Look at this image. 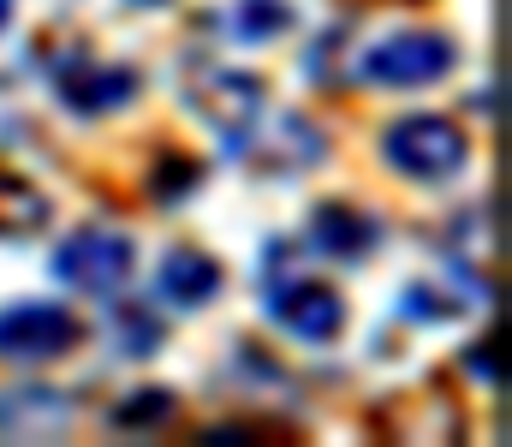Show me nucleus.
<instances>
[{
	"mask_svg": "<svg viewBox=\"0 0 512 447\" xmlns=\"http://www.w3.org/2000/svg\"><path fill=\"white\" fill-rule=\"evenodd\" d=\"M191 108L215 126V138L239 155H251L256 126H262V84L233 66H203L191 72Z\"/></svg>",
	"mask_w": 512,
	"mask_h": 447,
	"instance_id": "nucleus-1",
	"label": "nucleus"
},
{
	"mask_svg": "<svg viewBox=\"0 0 512 447\" xmlns=\"http://www.w3.org/2000/svg\"><path fill=\"white\" fill-rule=\"evenodd\" d=\"M131 263H137V251H131L126 233H114V227H78V233L54 251V281H66L72 293L108 298V293L126 287Z\"/></svg>",
	"mask_w": 512,
	"mask_h": 447,
	"instance_id": "nucleus-2",
	"label": "nucleus"
},
{
	"mask_svg": "<svg viewBox=\"0 0 512 447\" xmlns=\"http://www.w3.org/2000/svg\"><path fill=\"white\" fill-rule=\"evenodd\" d=\"M382 155L387 167H399V173H411V179H453L459 167H465V132L453 126V120H441V114H411V120H399L393 132L382 138Z\"/></svg>",
	"mask_w": 512,
	"mask_h": 447,
	"instance_id": "nucleus-3",
	"label": "nucleus"
},
{
	"mask_svg": "<svg viewBox=\"0 0 512 447\" xmlns=\"http://www.w3.org/2000/svg\"><path fill=\"white\" fill-rule=\"evenodd\" d=\"M370 84H393V90H417V84H435L453 72V42L441 30H399L376 42L358 66Z\"/></svg>",
	"mask_w": 512,
	"mask_h": 447,
	"instance_id": "nucleus-4",
	"label": "nucleus"
},
{
	"mask_svg": "<svg viewBox=\"0 0 512 447\" xmlns=\"http://www.w3.org/2000/svg\"><path fill=\"white\" fill-rule=\"evenodd\" d=\"M78 316L66 304H48V298H30V304H12L0 310V358H18V364H42V358H60L78 346Z\"/></svg>",
	"mask_w": 512,
	"mask_h": 447,
	"instance_id": "nucleus-5",
	"label": "nucleus"
},
{
	"mask_svg": "<svg viewBox=\"0 0 512 447\" xmlns=\"http://www.w3.org/2000/svg\"><path fill=\"white\" fill-rule=\"evenodd\" d=\"M137 72L120 66V60H96V54H84V48H72L60 66H54V96L66 102V108H78V114H108V108H126L131 96H137Z\"/></svg>",
	"mask_w": 512,
	"mask_h": 447,
	"instance_id": "nucleus-6",
	"label": "nucleus"
},
{
	"mask_svg": "<svg viewBox=\"0 0 512 447\" xmlns=\"http://www.w3.org/2000/svg\"><path fill=\"white\" fill-rule=\"evenodd\" d=\"M268 310L286 334L310 340V346H328L340 328H346V298L334 287H310V281H292V287H274L268 293Z\"/></svg>",
	"mask_w": 512,
	"mask_h": 447,
	"instance_id": "nucleus-7",
	"label": "nucleus"
},
{
	"mask_svg": "<svg viewBox=\"0 0 512 447\" xmlns=\"http://www.w3.org/2000/svg\"><path fill=\"white\" fill-rule=\"evenodd\" d=\"M376 239H382V221L364 215L358 203H340V197H334V203H316V215H310V245H316L322 257H334V263L370 257Z\"/></svg>",
	"mask_w": 512,
	"mask_h": 447,
	"instance_id": "nucleus-8",
	"label": "nucleus"
},
{
	"mask_svg": "<svg viewBox=\"0 0 512 447\" xmlns=\"http://www.w3.org/2000/svg\"><path fill=\"white\" fill-rule=\"evenodd\" d=\"M72 424V400L60 388H6L0 394V436L6 442H48Z\"/></svg>",
	"mask_w": 512,
	"mask_h": 447,
	"instance_id": "nucleus-9",
	"label": "nucleus"
},
{
	"mask_svg": "<svg viewBox=\"0 0 512 447\" xmlns=\"http://www.w3.org/2000/svg\"><path fill=\"white\" fill-rule=\"evenodd\" d=\"M221 263L209 257V251H191V245H179V251H167L161 257V269H155V293L167 298V304H179V310H197V304H209V298L221 293Z\"/></svg>",
	"mask_w": 512,
	"mask_h": 447,
	"instance_id": "nucleus-10",
	"label": "nucleus"
},
{
	"mask_svg": "<svg viewBox=\"0 0 512 447\" xmlns=\"http://www.w3.org/2000/svg\"><path fill=\"white\" fill-rule=\"evenodd\" d=\"M48 197L30 185V179H18V173H0V239H30V233H42L48 227Z\"/></svg>",
	"mask_w": 512,
	"mask_h": 447,
	"instance_id": "nucleus-11",
	"label": "nucleus"
},
{
	"mask_svg": "<svg viewBox=\"0 0 512 447\" xmlns=\"http://www.w3.org/2000/svg\"><path fill=\"white\" fill-rule=\"evenodd\" d=\"M286 30H292V6H286V0H239V6H233V36L251 42V48L286 36Z\"/></svg>",
	"mask_w": 512,
	"mask_h": 447,
	"instance_id": "nucleus-12",
	"label": "nucleus"
},
{
	"mask_svg": "<svg viewBox=\"0 0 512 447\" xmlns=\"http://www.w3.org/2000/svg\"><path fill=\"white\" fill-rule=\"evenodd\" d=\"M161 334H167V328H161V316H155L149 304H120V310H114V340H120L126 358H149V352L161 346Z\"/></svg>",
	"mask_w": 512,
	"mask_h": 447,
	"instance_id": "nucleus-13",
	"label": "nucleus"
},
{
	"mask_svg": "<svg viewBox=\"0 0 512 447\" xmlns=\"http://www.w3.org/2000/svg\"><path fill=\"white\" fill-rule=\"evenodd\" d=\"M173 418V394L167 388H137L126 406H114V430H137V424H167Z\"/></svg>",
	"mask_w": 512,
	"mask_h": 447,
	"instance_id": "nucleus-14",
	"label": "nucleus"
},
{
	"mask_svg": "<svg viewBox=\"0 0 512 447\" xmlns=\"http://www.w3.org/2000/svg\"><path fill=\"white\" fill-rule=\"evenodd\" d=\"M6 12H12V0H0V30H6Z\"/></svg>",
	"mask_w": 512,
	"mask_h": 447,
	"instance_id": "nucleus-15",
	"label": "nucleus"
},
{
	"mask_svg": "<svg viewBox=\"0 0 512 447\" xmlns=\"http://www.w3.org/2000/svg\"><path fill=\"white\" fill-rule=\"evenodd\" d=\"M131 6H167V0H131Z\"/></svg>",
	"mask_w": 512,
	"mask_h": 447,
	"instance_id": "nucleus-16",
	"label": "nucleus"
}]
</instances>
